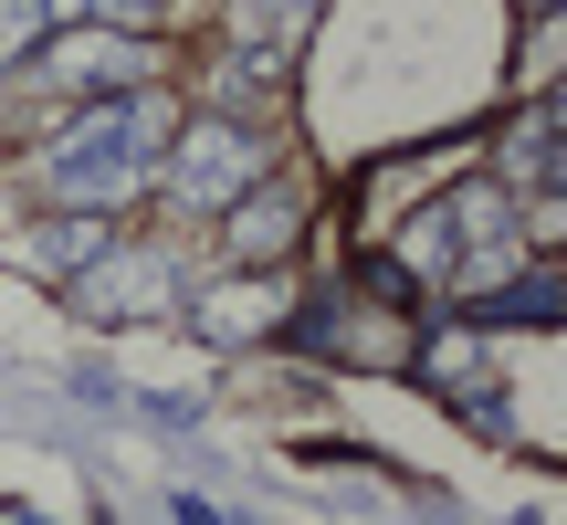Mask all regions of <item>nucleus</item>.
I'll return each instance as SVG.
<instances>
[{
    "label": "nucleus",
    "instance_id": "obj_1",
    "mask_svg": "<svg viewBox=\"0 0 567 525\" xmlns=\"http://www.w3.org/2000/svg\"><path fill=\"white\" fill-rule=\"evenodd\" d=\"M158 147H168V105L147 95V84L84 105V116L53 137V200L63 210H116V200H137V179L158 168Z\"/></svg>",
    "mask_w": 567,
    "mask_h": 525
},
{
    "label": "nucleus",
    "instance_id": "obj_2",
    "mask_svg": "<svg viewBox=\"0 0 567 525\" xmlns=\"http://www.w3.org/2000/svg\"><path fill=\"white\" fill-rule=\"evenodd\" d=\"M243 168H252L243 126H189L179 158H168V189H179L189 210H231V200H243Z\"/></svg>",
    "mask_w": 567,
    "mask_h": 525
},
{
    "label": "nucleus",
    "instance_id": "obj_3",
    "mask_svg": "<svg viewBox=\"0 0 567 525\" xmlns=\"http://www.w3.org/2000/svg\"><path fill=\"white\" fill-rule=\"evenodd\" d=\"M74 305L84 316H158L168 305V262H147V253H95L74 274Z\"/></svg>",
    "mask_w": 567,
    "mask_h": 525
},
{
    "label": "nucleus",
    "instance_id": "obj_4",
    "mask_svg": "<svg viewBox=\"0 0 567 525\" xmlns=\"http://www.w3.org/2000/svg\"><path fill=\"white\" fill-rule=\"evenodd\" d=\"M11 253H21V262H53V274H84L105 243H95V222H53V231H21Z\"/></svg>",
    "mask_w": 567,
    "mask_h": 525
},
{
    "label": "nucleus",
    "instance_id": "obj_5",
    "mask_svg": "<svg viewBox=\"0 0 567 525\" xmlns=\"http://www.w3.org/2000/svg\"><path fill=\"white\" fill-rule=\"evenodd\" d=\"M515 179L526 189H557V105H536L526 137H515Z\"/></svg>",
    "mask_w": 567,
    "mask_h": 525
},
{
    "label": "nucleus",
    "instance_id": "obj_6",
    "mask_svg": "<svg viewBox=\"0 0 567 525\" xmlns=\"http://www.w3.org/2000/svg\"><path fill=\"white\" fill-rule=\"evenodd\" d=\"M284 231H295V200H252V210H231V253H284Z\"/></svg>",
    "mask_w": 567,
    "mask_h": 525
},
{
    "label": "nucleus",
    "instance_id": "obj_7",
    "mask_svg": "<svg viewBox=\"0 0 567 525\" xmlns=\"http://www.w3.org/2000/svg\"><path fill=\"white\" fill-rule=\"evenodd\" d=\"M243 21H252V63H284V42L305 32V0H243Z\"/></svg>",
    "mask_w": 567,
    "mask_h": 525
},
{
    "label": "nucleus",
    "instance_id": "obj_8",
    "mask_svg": "<svg viewBox=\"0 0 567 525\" xmlns=\"http://www.w3.org/2000/svg\"><path fill=\"white\" fill-rule=\"evenodd\" d=\"M63 74L74 84H126L137 74V42H63Z\"/></svg>",
    "mask_w": 567,
    "mask_h": 525
},
{
    "label": "nucleus",
    "instance_id": "obj_9",
    "mask_svg": "<svg viewBox=\"0 0 567 525\" xmlns=\"http://www.w3.org/2000/svg\"><path fill=\"white\" fill-rule=\"evenodd\" d=\"M264 316H274V295H264V284H231V295H210V305H200V326H210V337H252Z\"/></svg>",
    "mask_w": 567,
    "mask_h": 525
},
{
    "label": "nucleus",
    "instance_id": "obj_10",
    "mask_svg": "<svg viewBox=\"0 0 567 525\" xmlns=\"http://www.w3.org/2000/svg\"><path fill=\"white\" fill-rule=\"evenodd\" d=\"M42 42V0H0V63H21Z\"/></svg>",
    "mask_w": 567,
    "mask_h": 525
},
{
    "label": "nucleus",
    "instance_id": "obj_11",
    "mask_svg": "<svg viewBox=\"0 0 567 525\" xmlns=\"http://www.w3.org/2000/svg\"><path fill=\"white\" fill-rule=\"evenodd\" d=\"M494 316H526V326H536V316H557V274H526L505 305H494Z\"/></svg>",
    "mask_w": 567,
    "mask_h": 525
},
{
    "label": "nucleus",
    "instance_id": "obj_12",
    "mask_svg": "<svg viewBox=\"0 0 567 525\" xmlns=\"http://www.w3.org/2000/svg\"><path fill=\"white\" fill-rule=\"evenodd\" d=\"M42 11H63V21H137L147 0H42Z\"/></svg>",
    "mask_w": 567,
    "mask_h": 525
},
{
    "label": "nucleus",
    "instance_id": "obj_13",
    "mask_svg": "<svg viewBox=\"0 0 567 525\" xmlns=\"http://www.w3.org/2000/svg\"><path fill=\"white\" fill-rule=\"evenodd\" d=\"M0 525H42V515H21V505H11V515H0Z\"/></svg>",
    "mask_w": 567,
    "mask_h": 525
}]
</instances>
